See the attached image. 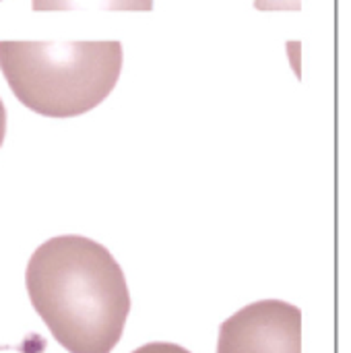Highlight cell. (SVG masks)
Instances as JSON below:
<instances>
[{
    "label": "cell",
    "mask_w": 351,
    "mask_h": 353,
    "mask_svg": "<svg viewBox=\"0 0 351 353\" xmlns=\"http://www.w3.org/2000/svg\"><path fill=\"white\" fill-rule=\"evenodd\" d=\"M25 285L33 310L68 353H110L120 341L130 294L106 246L83 236H56L35 248Z\"/></svg>",
    "instance_id": "cell-1"
},
{
    "label": "cell",
    "mask_w": 351,
    "mask_h": 353,
    "mask_svg": "<svg viewBox=\"0 0 351 353\" xmlns=\"http://www.w3.org/2000/svg\"><path fill=\"white\" fill-rule=\"evenodd\" d=\"M0 70L14 97L46 118L97 108L122 72L120 41H0Z\"/></svg>",
    "instance_id": "cell-2"
},
{
    "label": "cell",
    "mask_w": 351,
    "mask_h": 353,
    "mask_svg": "<svg viewBox=\"0 0 351 353\" xmlns=\"http://www.w3.org/2000/svg\"><path fill=\"white\" fill-rule=\"evenodd\" d=\"M217 353H302V310L281 300L244 306L221 323Z\"/></svg>",
    "instance_id": "cell-3"
},
{
    "label": "cell",
    "mask_w": 351,
    "mask_h": 353,
    "mask_svg": "<svg viewBox=\"0 0 351 353\" xmlns=\"http://www.w3.org/2000/svg\"><path fill=\"white\" fill-rule=\"evenodd\" d=\"M33 10H151L153 0H31Z\"/></svg>",
    "instance_id": "cell-4"
},
{
    "label": "cell",
    "mask_w": 351,
    "mask_h": 353,
    "mask_svg": "<svg viewBox=\"0 0 351 353\" xmlns=\"http://www.w3.org/2000/svg\"><path fill=\"white\" fill-rule=\"evenodd\" d=\"M259 10H300L302 0H254Z\"/></svg>",
    "instance_id": "cell-5"
},
{
    "label": "cell",
    "mask_w": 351,
    "mask_h": 353,
    "mask_svg": "<svg viewBox=\"0 0 351 353\" xmlns=\"http://www.w3.org/2000/svg\"><path fill=\"white\" fill-rule=\"evenodd\" d=\"M132 353H190L188 350H184L182 345H176V343H166V341H153V343H147L139 350H134Z\"/></svg>",
    "instance_id": "cell-6"
},
{
    "label": "cell",
    "mask_w": 351,
    "mask_h": 353,
    "mask_svg": "<svg viewBox=\"0 0 351 353\" xmlns=\"http://www.w3.org/2000/svg\"><path fill=\"white\" fill-rule=\"evenodd\" d=\"M4 137H6V108H4L2 97H0V147L4 143Z\"/></svg>",
    "instance_id": "cell-7"
}]
</instances>
